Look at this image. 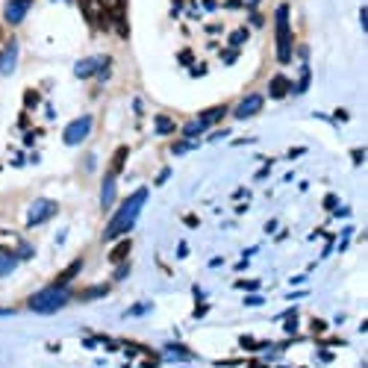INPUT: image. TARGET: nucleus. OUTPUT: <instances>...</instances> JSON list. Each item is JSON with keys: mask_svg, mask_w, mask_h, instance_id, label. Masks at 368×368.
<instances>
[{"mask_svg": "<svg viewBox=\"0 0 368 368\" xmlns=\"http://www.w3.org/2000/svg\"><path fill=\"white\" fill-rule=\"evenodd\" d=\"M144 201H147V189H136L127 198V201L121 203V209L115 215H112V221L106 224V230H103V242H115V239H121L124 233H130L133 227H136V221H139V212H142Z\"/></svg>", "mask_w": 368, "mask_h": 368, "instance_id": "f257e3e1", "label": "nucleus"}, {"mask_svg": "<svg viewBox=\"0 0 368 368\" xmlns=\"http://www.w3.org/2000/svg\"><path fill=\"white\" fill-rule=\"evenodd\" d=\"M68 300H71V292L65 286H48V289H41V292H36V295L30 297L27 307L33 309V312H38V315H50V312L62 309Z\"/></svg>", "mask_w": 368, "mask_h": 368, "instance_id": "f03ea898", "label": "nucleus"}, {"mask_svg": "<svg viewBox=\"0 0 368 368\" xmlns=\"http://www.w3.org/2000/svg\"><path fill=\"white\" fill-rule=\"evenodd\" d=\"M277 59L280 65L292 62V21H289V6H277Z\"/></svg>", "mask_w": 368, "mask_h": 368, "instance_id": "7ed1b4c3", "label": "nucleus"}, {"mask_svg": "<svg viewBox=\"0 0 368 368\" xmlns=\"http://www.w3.org/2000/svg\"><path fill=\"white\" fill-rule=\"evenodd\" d=\"M56 201H48V198H38V201H33V206H30V212H27V224L30 227H38L45 224L48 218H53L56 215Z\"/></svg>", "mask_w": 368, "mask_h": 368, "instance_id": "20e7f679", "label": "nucleus"}, {"mask_svg": "<svg viewBox=\"0 0 368 368\" xmlns=\"http://www.w3.org/2000/svg\"><path fill=\"white\" fill-rule=\"evenodd\" d=\"M89 130H92V115H80L77 121H71V124L65 127L62 139H65V144H80L85 136H89Z\"/></svg>", "mask_w": 368, "mask_h": 368, "instance_id": "39448f33", "label": "nucleus"}, {"mask_svg": "<svg viewBox=\"0 0 368 368\" xmlns=\"http://www.w3.org/2000/svg\"><path fill=\"white\" fill-rule=\"evenodd\" d=\"M30 9H33V0H6V6H3V18L15 27V24L24 21Z\"/></svg>", "mask_w": 368, "mask_h": 368, "instance_id": "423d86ee", "label": "nucleus"}, {"mask_svg": "<svg viewBox=\"0 0 368 368\" xmlns=\"http://www.w3.org/2000/svg\"><path fill=\"white\" fill-rule=\"evenodd\" d=\"M262 103H265V97H262V95H248V97H245V100L236 106V112H233V115H236V118H242V121H245V118H253V115H259Z\"/></svg>", "mask_w": 368, "mask_h": 368, "instance_id": "0eeeda50", "label": "nucleus"}, {"mask_svg": "<svg viewBox=\"0 0 368 368\" xmlns=\"http://www.w3.org/2000/svg\"><path fill=\"white\" fill-rule=\"evenodd\" d=\"M106 65V59L103 56H89V59H80L77 62V68H74V74L80 77V80H85V77H92V74H97L100 68Z\"/></svg>", "mask_w": 368, "mask_h": 368, "instance_id": "6e6552de", "label": "nucleus"}, {"mask_svg": "<svg viewBox=\"0 0 368 368\" xmlns=\"http://www.w3.org/2000/svg\"><path fill=\"white\" fill-rule=\"evenodd\" d=\"M18 65V41H9L0 53V74H12Z\"/></svg>", "mask_w": 368, "mask_h": 368, "instance_id": "1a4fd4ad", "label": "nucleus"}, {"mask_svg": "<svg viewBox=\"0 0 368 368\" xmlns=\"http://www.w3.org/2000/svg\"><path fill=\"white\" fill-rule=\"evenodd\" d=\"M292 92V80L289 77H283V74H277V77H271V83H268V95L274 97V100H280V97H286Z\"/></svg>", "mask_w": 368, "mask_h": 368, "instance_id": "9d476101", "label": "nucleus"}, {"mask_svg": "<svg viewBox=\"0 0 368 368\" xmlns=\"http://www.w3.org/2000/svg\"><path fill=\"white\" fill-rule=\"evenodd\" d=\"M83 271V259H74L71 265H68V268H65V271H59L56 274V280H53V286H68L74 280V277H77V274Z\"/></svg>", "mask_w": 368, "mask_h": 368, "instance_id": "9b49d317", "label": "nucleus"}, {"mask_svg": "<svg viewBox=\"0 0 368 368\" xmlns=\"http://www.w3.org/2000/svg\"><path fill=\"white\" fill-rule=\"evenodd\" d=\"M112 201H115V174H106V180H103V189H100V206H103V209H109V206H112Z\"/></svg>", "mask_w": 368, "mask_h": 368, "instance_id": "f8f14e48", "label": "nucleus"}, {"mask_svg": "<svg viewBox=\"0 0 368 368\" xmlns=\"http://www.w3.org/2000/svg\"><path fill=\"white\" fill-rule=\"evenodd\" d=\"M130 248H133V242H130V239H121L118 245H115V248L109 250V256H106V259L118 265V262H124V259H127V253H130Z\"/></svg>", "mask_w": 368, "mask_h": 368, "instance_id": "ddd939ff", "label": "nucleus"}, {"mask_svg": "<svg viewBox=\"0 0 368 368\" xmlns=\"http://www.w3.org/2000/svg\"><path fill=\"white\" fill-rule=\"evenodd\" d=\"M15 265H18V256L12 250H0V277H9L15 271Z\"/></svg>", "mask_w": 368, "mask_h": 368, "instance_id": "4468645a", "label": "nucleus"}, {"mask_svg": "<svg viewBox=\"0 0 368 368\" xmlns=\"http://www.w3.org/2000/svg\"><path fill=\"white\" fill-rule=\"evenodd\" d=\"M227 115V106L221 103V106H212V109H206L201 115V121H203V127H209V124H215V121H221Z\"/></svg>", "mask_w": 368, "mask_h": 368, "instance_id": "2eb2a0df", "label": "nucleus"}, {"mask_svg": "<svg viewBox=\"0 0 368 368\" xmlns=\"http://www.w3.org/2000/svg\"><path fill=\"white\" fill-rule=\"evenodd\" d=\"M127 156H130V150L121 144L118 150H115V156H112V168H109V174H121V171H124V162H127Z\"/></svg>", "mask_w": 368, "mask_h": 368, "instance_id": "dca6fc26", "label": "nucleus"}, {"mask_svg": "<svg viewBox=\"0 0 368 368\" xmlns=\"http://www.w3.org/2000/svg\"><path fill=\"white\" fill-rule=\"evenodd\" d=\"M109 292V286H92V289H85V292H80V300H95V297H103Z\"/></svg>", "mask_w": 368, "mask_h": 368, "instance_id": "f3484780", "label": "nucleus"}, {"mask_svg": "<svg viewBox=\"0 0 368 368\" xmlns=\"http://www.w3.org/2000/svg\"><path fill=\"white\" fill-rule=\"evenodd\" d=\"M203 130H206V127H203V121L194 118V121H189V124L183 127V136H186V139H194V136H201Z\"/></svg>", "mask_w": 368, "mask_h": 368, "instance_id": "a211bd4d", "label": "nucleus"}, {"mask_svg": "<svg viewBox=\"0 0 368 368\" xmlns=\"http://www.w3.org/2000/svg\"><path fill=\"white\" fill-rule=\"evenodd\" d=\"M154 124H156V133H162V136H165V133H174V127H177V124L168 118V115H156Z\"/></svg>", "mask_w": 368, "mask_h": 368, "instance_id": "6ab92c4d", "label": "nucleus"}, {"mask_svg": "<svg viewBox=\"0 0 368 368\" xmlns=\"http://www.w3.org/2000/svg\"><path fill=\"white\" fill-rule=\"evenodd\" d=\"M168 351H171V359H194V354L183 344H168Z\"/></svg>", "mask_w": 368, "mask_h": 368, "instance_id": "aec40b11", "label": "nucleus"}, {"mask_svg": "<svg viewBox=\"0 0 368 368\" xmlns=\"http://www.w3.org/2000/svg\"><path fill=\"white\" fill-rule=\"evenodd\" d=\"M245 41H248V30L242 27V30H236V33L230 36V48H233V50H239L242 45H245Z\"/></svg>", "mask_w": 368, "mask_h": 368, "instance_id": "412c9836", "label": "nucleus"}, {"mask_svg": "<svg viewBox=\"0 0 368 368\" xmlns=\"http://www.w3.org/2000/svg\"><path fill=\"white\" fill-rule=\"evenodd\" d=\"M309 89V65H304V68H300V83H297V95H304V92H307Z\"/></svg>", "mask_w": 368, "mask_h": 368, "instance_id": "4be33fe9", "label": "nucleus"}, {"mask_svg": "<svg viewBox=\"0 0 368 368\" xmlns=\"http://www.w3.org/2000/svg\"><path fill=\"white\" fill-rule=\"evenodd\" d=\"M144 312H150V304H136L124 312V318H133V315H144Z\"/></svg>", "mask_w": 368, "mask_h": 368, "instance_id": "5701e85b", "label": "nucleus"}, {"mask_svg": "<svg viewBox=\"0 0 368 368\" xmlns=\"http://www.w3.org/2000/svg\"><path fill=\"white\" fill-rule=\"evenodd\" d=\"M191 147H194V142H191V139H186V142H174V144H171V150H174V154H186V150H191Z\"/></svg>", "mask_w": 368, "mask_h": 368, "instance_id": "b1692460", "label": "nucleus"}, {"mask_svg": "<svg viewBox=\"0 0 368 368\" xmlns=\"http://www.w3.org/2000/svg\"><path fill=\"white\" fill-rule=\"evenodd\" d=\"M15 256H18V259H30V256H33V248H30L27 242H21V245H18V253H15Z\"/></svg>", "mask_w": 368, "mask_h": 368, "instance_id": "393cba45", "label": "nucleus"}, {"mask_svg": "<svg viewBox=\"0 0 368 368\" xmlns=\"http://www.w3.org/2000/svg\"><path fill=\"white\" fill-rule=\"evenodd\" d=\"M286 333H295L297 330V321H295V309H292V312H289V315H286V327H283Z\"/></svg>", "mask_w": 368, "mask_h": 368, "instance_id": "a878e982", "label": "nucleus"}, {"mask_svg": "<svg viewBox=\"0 0 368 368\" xmlns=\"http://www.w3.org/2000/svg\"><path fill=\"white\" fill-rule=\"evenodd\" d=\"M309 327H312V333H315V336H321V333H327V324H324L321 318H312V324H309Z\"/></svg>", "mask_w": 368, "mask_h": 368, "instance_id": "bb28decb", "label": "nucleus"}, {"mask_svg": "<svg viewBox=\"0 0 368 368\" xmlns=\"http://www.w3.org/2000/svg\"><path fill=\"white\" fill-rule=\"evenodd\" d=\"M38 100H41V97H38L36 92H33V89H30V92H27V95H24V103H27V106H36Z\"/></svg>", "mask_w": 368, "mask_h": 368, "instance_id": "cd10ccee", "label": "nucleus"}, {"mask_svg": "<svg viewBox=\"0 0 368 368\" xmlns=\"http://www.w3.org/2000/svg\"><path fill=\"white\" fill-rule=\"evenodd\" d=\"M130 274V265H124V262H118V268H115V280H124Z\"/></svg>", "mask_w": 368, "mask_h": 368, "instance_id": "c85d7f7f", "label": "nucleus"}, {"mask_svg": "<svg viewBox=\"0 0 368 368\" xmlns=\"http://www.w3.org/2000/svg\"><path fill=\"white\" fill-rule=\"evenodd\" d=\"M239 289H259V280H239Z\"/></svg>", "mask_w": 368, "mask_h": 368, "instance_id": "c756f323", "label": "nucleus"}, {"mask_svg": "<svg viewBox=\"0 0 368 368\" xmlns=\"http://www.w3.org/2000/svg\"><path fill=\"white\" fill-rule=\"evenodd\" d=\"M245 304H248V307H259L262 297H259V295H250V297H245Z\"/></svg>", "mask_w": 368, "mask_h": 368, "instance_id": "7c9ffc66", "label": "nucleus"}, {"mask_svg": "<svg viewBox=\"0 0 368 368\" xmlns=\"http://www.w3.org/2000/svg\"><path fill=\"white\" fill-rule=\"evenodd\" d=\"M351 156H354V162H356V165H362V159H365V150H359V147H356V150H354Z\"/></svg>", "mask_w": 368, "mask_h": 368, "instance_id": "2f4dec72", "label": "nucleus"}, {"mask_svg": "<svg viewBox=\"0 0 368 368\" xmlns=\"http://www.w3.org/2000/svg\"><path fill=\"white\" fill-rule=\"evenodd\" d=\"M324 206H327V209H336V194H327V198H324Z\"/></svg>", "mask_w": 368, "mask_h": 368, "instance_id": "473e14b6", "label": "nucleus"}, {"mask_svg": "<svg viewBox=\"0 0 368 368\" xmlns=\"http://www.w3.org/2000/svg\"><path fill=\"white\" fill-rule=\"evenodd\" d=\"M168 177H171V168H165V171H162V174H159V177H156V186H162V183H165Z\"/></svg>", "mask_w": 368, "mask_h": 368, "instance_id": "72a5a7b5", "label": "nucleus"}, {"mask_svg": "<svg viewBox=\"0 0 368 368\" xmlns=\"http://www.w3.org/2000/svg\"><path fill=\"white\" fill-rule=\"evenodd\" d=\"M359 21H362V30H368V9L362 6V12H359Z\"/></svg>", "mask_w": 368, "mask_h": 368, "instance_id": "f704fd0d", "label": "nucleus"}, {"mask_svg": "<svg viewBox=\"0 0 368 368\" xmlns=\"http://www.w3.org/2000/svg\"><path fill=\"white\" fill-rule=\"evenodd\" d=\"M177 253H180V259H183V256H186V253H189V245H186V242H180V248H177Z\"/></svg>", "mask_w": 368, "mask_h": 368, "instance_id": "c9c22d12", "label": "nucleus"}, {"mask_svg": "<svg viewBox=\"0 0 368 368\" xmlns=\"http://www.w3.org/2000/svg\"><path fill=\"white\" fill-rule=\"evenodd\" d=\"M203 6H206V9H215V6H218V0H203Z\"/></svg>", "mask_w": 368, "mask_h": 368, "instance_id": "e433bc0d", "label": "nucleus"}, {"mask_svg": "<svg viewBox=\"0 0 368 368\" xmlns=\"http://www.w3.org/2000/svg\"><path fill=\"white\" fill-rule=\"evenodd\" d=\"M15 309H0V315H12Z\"/></svg>", "mask_w": 368, "mask_h": 368, "instance_id": "4c0bfd02", "label": "nucleus"}, {"mask_svg": "<svg viewBox=\"0 0 368 368\" xmlns=\"http://www.w3.org/2000/svg\"><path fill=\"white\" fill-rule=\"evenodd\" d=\"M248 368H265V365H262V362H250Z\"/></svg>", "mask_w": 368, "mask_h": 368, "instance_id": "58836bf2", "label": "nucleus"}, {"mask_svg": "<svg viewBox=\"0 0 368 368\" xmlns=\"http://www.w3.org/2000/svg\"><path fill=\"white\" fill-rule=\"evenodd\" d=\"M245 3H248V6H256V3H259V0H245Z\"/></svg>", "mask_w": 368, "mask_h": 368, "instance_id": "ea45409f", "label": "nucleus"}, {"mask_svg": "<svg viewBox=\"0 0 368 368\" xmlns=\"http://www.w3.org/2000/svg\"><path fill=\"white\" fill-rule=\"evenodd\" d=\"M0 38H3V30H0Z\"/></svg>", "mask_w": 368, "mask_h": 368, "instance_id": "a19ab883", "label": "nucleus"}]
</instances>
